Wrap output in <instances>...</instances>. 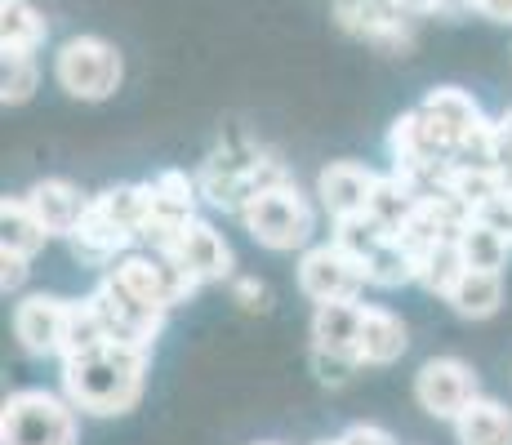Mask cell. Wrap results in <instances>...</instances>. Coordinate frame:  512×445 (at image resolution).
<instances>
[{
    "instance_id": "obj_1",
    "label": "cell",
    "mask_w": 512,
    "mask_h": 445,
    "mask_svg": "<svg viewBox=\"0 0 512 445\" xmlns=\"http://www.w3.org/2000/svg\"><path fill=\"white\" fill-rule=\"evenodd\" d=\"M58 365H63V397L85 419H125L130 410H139L147 392L152 352L125 348V343H103V348L67 356Z\"/></svg>"
},
{
    "instance_id": "obj_2",
    "label": "cell",
    "mask_w": 512,
    "mask_h": 445,
    "mask_svg": "<svg viewBox=\"0 0 512 445\" xmlns=\"http://www.w3.org/2000/svg\"><path fill=\"white\" fill-rule=\"evenodd\" d=\"M143 232V183H116L90 196V210L67 236V250L90 272H112L125 254L139 250Z\"/></svg>"
},
{
    "instance_id": "obj_3",
    "label": "cell",
    "mask_w": 512,
    "mask_h": 445,
    "mask_svg": "<svg viewBox=\"0 0 512 445\" xmlns=\"http://www.w3.org/2000/svg\"><path fill=\"white\" fill-rule=\"evenodd\" d=\"M317 210L321 205L290 178V183H277L254 196V201L236 214V223H241L245 232H250V241L263 245V250L303 254L308 245H317L312 241V236H317Z\"/></svg>"
},
{
    "instance_id": "obj_4",
    "label": "cell",
    "mask_w": 512,
    "mask_h": 445,
    "mask_svg": "<svg viewBox=\"0 0 512 445\" xmlns=\"http://www.w3.org/2000/svg\"><path fill=\"white\" fill-rule=\"evenodd\" d=\"M196 183H201V201L214 205L223 214H241L245 205L259 192L277 183H290V170L281 165V156L263 152V147H241V152H214L210 161L196 170Z\"/></svg>"
},
{
    "instance_id": "obj_5",
    "label": "cell",
    "mask_w": 512,
    "mask_h": 445,
    "mask_svg": "<svg viewBox=\"0 0 512 445\" xmlns=\"http://www.w3.org/2000/svg\"><path fill=\"white\" fill-rule=\"evenodd\" d=\"M0 445H81V410L49 388H18L0 405Z\"/></svg>"
},
{
    "instance_id": "obj_6",
    "label": "cell",
    "mask_w": 512,
    "mask_h": 445,
    "mask_svg": "<svg viewBox=\"0 0 512 445\" xmlns=\"http://www.w3.org/2000/svg\"><path fill=\"white\" fill-rule=\"evenodd\" d=\"M125 81L121 49L103 36H72L54 54V85L76 103H107Z\"/></svg>"
},
{
    "instance_id": "obj_7",
    "label": "cell",
    "mask_w": 512,
    "mask_h": 445,
    "mask_svg": "<svg viewBox=\"0 0 512 445\" xmlns=\"http://www.w3.org/2000/svg\"><path fill=\"white\" fill-rule=\"evenodd\" d=\"M201 219V183L187 170H161L143 183V250L165 254L174 241Z\"/></svg>"
},
{
    "instance_id": "obj_8",
    "label": "cell",
    "mask_w": 512,
    "mask_h": 445,
    "mask_svg": "<svg viewBox=\"0 0 512 445\" xmlns=\"http://www.w3.org/2000/svg\"><path fill=\"white\" fill-rule=\"evenodd\" d=\"M410 397H415V405L428 419L455 423L459 414L481 397V374L472 370L464 356H428L415 370Z\"/></svg>"
},
{
    "instance_id": "obj_9",
    "label": "cell",
    "mask_w": 512,
    "mask_h": 445,
    "mask_svg": "<svg viewBox=\"0 0 512 445\" xmlns=\"http://www.w3.org/2000/svg\"><path fill=\"white\" fill-rule=\"evenodd\" d=\"M90 303L98 308V316H103L107 339L125 343V348H139V352H152L165 321H170V312L143 303L139 294H130L116 276H98V285L90 290Z\"/></svg>"
},
{
    "instance_id": "obj_10",
    "label": "cell",
    "mask_w": 512,
    "mask_h": 445,
    "mask_svg": "<svg viewBox=\"0 0 512 445\" xmlns=\"http://www.w3.org/2000/svg\"><path fill=\"white\" fill-rule=\"evenodd\" d=\"M366 267L352 254H343L334 241H317L299 254V294L321 308V303H357L366 294Z\"/></svg>"
},
{
    "instance_id": "obj_11",
    "label": "cell",
    "mask_w": 512,
    "mask_h": 445,
    "mask_svg": "<svg viewBox=\"0 0 512 445\" xmlns=\"http://www.w3.org/2000/svg\"><path fill=\"white\" fill-rule=\"evenodd\" d=\"M103 276H116L125 290L139 294L143 303H152V308H161V312L183 308V303H192L196 290H201V285H196L192 276L170 259V254H156V250L125 254V259L116 263L112 272H103Z\"/></svg>"
},
{
    "instance_id": "obj_12",
    "label": "cell",
    "mask_w": 512,
    "mask_h": 445,
    "mask_svg": "<svg viewBox=\"0 0 512 445\" xmlns=\"http://www.w3.org/2000/svg\"><path fill=\"white\" fill-rule=\"evenodd\" d=\"M67 312H72V299L49 290H32L14 303V339L18 348L36 361L63 352V334H67Z\"/></svg>"
},
{
    "instance_id": "obj_13",
    "label": "cell",
    "mask_w": 512,
    "mask_h": 445,
    "mask_svg": "<svg viewBox=\"0 0 512 445\" xmlns=\"http://www.w3.org/2000/svg\"><path fill=\"white\" fill-rule=\"evenodd\" d=\"M165 254H170V259L179 263L196 285H228L232 276H236L232 241H228V236H223L210 219H196Z\"/></svg>"
},
{
    "instance_id": "obj_14",
    "label": "cell",
    "mask_w": 512,
    "mask_h": 445,
    "mask_svg": "<svg viewBox=\"0 0 512 445\" xmlns=\"http://www.w3.org/2000/svg\"><path fill=\"white\" fill-rule=\"evenodd\" d=\"M374 183H379V170H370V165L330 161L317 174V192L312 196H317L321 214H330V223H339V219H352V214H366Z\"/></svg>"
},
{
    "instance_id": "obj_15",
    "label": "cell",
    "mask_w": 512,
    "mask_h": 445,
    "mask_svg": "<svg viewBox=\"0 0 512 445\" xmlns=\"http://www.w3.org/2000/svg\"><path fill=\"white\" fill-rule=\"evenodd\" d=\"M23 196H27V205L36 210V219L45 223V232L63 236V241L76 232V223H81L85 210H90V196H85L72 178H36Z\"/></svg>"
},
{
    "instance_id": "obj_16",
    "label": "cell",
    "mask_w": 512,
    "mask_h": 445,
    "mask_svg": "<svg viewBox=\"0 0 512 445\" xmlns=\"http://www.w3.org/2000/svg\"><path fill=\"white\" fill-rule=\"evenodd\" d=\"M406 352H410V325L401 321L397 312L366 303V316H361V343H357L361 370H383V365H397Z\"/></svg>"
},
{
    "instance_id": "obj_17",
    "label": "cell",
    "mask_w": 512,
    "mask_h": 445,
    "mask_svg": "<svg viewBox=\"0 0 512 445\" xmlns=\"http://www.w3.org/2000/svg\"><path fill=\"white\" fill-rule=\"evenodd\" d=\"M361 316H366V303L361 299L357 303H321V308H312V348L357 361Z\"/></svg>"
},
{
    "instance_id": "obj_18",
    "label": "cell",
    "mask_w": 512,
    "mask_h": 445,
    "mask_svg": "<svg viewBox=\"0 0 512 445\" xmlns=\"http://www.w3.org/2000/svg\"><path fill=\"white\" fill-rule=\"evenodd\" d=\"M512 187V174L499 170V165H450L446 174H441L437 192H446L450 201H459L464 210H481L486 201H495V196H504Z\"/></svg>"
},
{
    "instance_id": "obj_19",
    "label": "cell",
    "mask_w": 512,
    "mask_h": 445,
    "mask_svg": "<svg viewBox=\"0 0 512 445\" xmlns=\"http://www.w3.org/2000/svg\"><path fill=\"white\" fill-rule=\"evenodd\" d=\"M441 303L459 321H490V316L504 308V272H477V267H468Z\"/></svg>"
},
{
    "instance_id": "obj_20",
    "label": "cell",
    "mask_w": 512,
    "mask_h": 445,
    "mask_svg": "<svg viewBox=\"0 0 512 445\" xmlns=\"http://www.w3.org/2000/svg\"><path fill=\"white\" fill-rule=\"evenodd\" d=\"M419 201H423V187L415 183V178H406V174L388 170V174H379V183H374L366 214L383 227V232L397 236L401 227H406L410 214H415V205H419Z\"/></svg>"
},
{
    "instance_id": "obj_21",
    "label": "cell",
    "mask_w": 512,
    "mask_h": 445,
    "mask_svg": "<svg viewBox=\"0 0 512 445\" xmlns=\"http://www.w3.org/2000/svg\"><path fill=\"white\" fill-rule=\"evenodd\" d=\"M450 428H455L459 445H512V410H508V401L481 392Z\"/></svg>"
},
{
    "instance_id": "obj_22",
    "label": "cell",
    "mask_w": 512,
    "mask_h": 445,
    "mask_svg": "<svg viewBox=\"0 0 512 445\" xmlns=\"http://www.w3.org/2000/svg\"><path fill=\"white\" fill-rule=\"evenodd\" d=\"M54 236L45 232V223L36 219V210L27 205V196H5L0 201V250L9 254H23V259H36Z\"/></svg>"
},
{
    "instance_id": "obj_23",
    "label": "cell",
    "mask_w": 512,
    "mask_h": 445,
    "mask_svg": "<svg viewBox=\"0 0 512 445\" xmlns=\"http://www.w3.org/2000/svg\"><path fill=\"white\" fill-rule=\"evenodd\" d=\"M49 36V18L32 0H0V58L36 54Z\"/></svg>"
},
{
    "instance_id": "obj_24",
    "label": "cell",
    "mask_w": 512,
    "mask_h": 445,
    "mask_svg": "<svg viewBox=\"0 0 512 445\" xmlns=\"http://www.w3.org/2000/svg\"><path fill=\"white\" fill-rule=\"evenodd\" d=\"M423 107H428V112L437 116L441 125H446V134L455 138V152H459V143H464V134L481 121V116H486L477 98H472L468 89H459V85H437V89H428V94H423Z\"/></svg>"
},
{
    "instance_id": "obj_25",
    "label": "cell",
    "mask_w": 512,
    "mask_h": 445,
    "mask_svg": "<svg viewBox=\"0 0 512 445\" xmlns=\"http://www.w3.org/2000/svg\"><path fill=\"white\" fill-rule=\"evenodd\" d=\"M464 272H468V263H464V254H459V236L415 254V285H423V290L437 294V299H446Z\"/></svg>"
},
{
    "instance_id": "obj_26",
    "label": "cell",
    "mask_w": 512,
    "mask_h": 445,
    "mask_svg": "<svg viewBox=\"0 0 512 445\" xmlns=\"http://www.w3.org/2000/svg\"><path fill=\"white\" fill-rule=\"evenodd\" d=\"M459 254H464V263L477 267V272H508L512 241H508V236H499L495 227L468 219L464 232H459Z\"/></svg>"
},
{
    "instance_id": "obj_27",
    "label": "cell",
    "mask_w": 512,
    "mask_h": 445,
    "mask_svg": "<svg viewBox=\"0 0 512 445\" xmlns=\"http://www.w3.org/2000/svg\"><path fill=\"white\" fill-rule=\"evenodd\" d=\"M361 267H366L370 290H401V285H415V259H410V250L397 241V236H392L388 245H379Z\"/></svg>"
},
{
    "instance_id": "obj_28",
    "label": "cell",
    "mask_w": 512,
    "mask_h": 445,
    "mask_svg": "<svg viewBox=\"0 0 512 445\" xmlns=\"http://www.w3.org/2000/svg\"><path fill=\"white\" fill-rule=\"evenodd\" d=\"M107 339V325L98 308L90 303V294L85 299H72V312H67V334H63V352H58V361H67V356H81V352H94L103 348Z\"/></svg>"
},
{
    "instance_id": "obj_29",
    "label": "cell",
    "mask_w": 512,
    "mask_h": 445,
    "mask_svg": "<svg viewBox=\"0 0 512 445\" xmlns=\"http://www.w3.org/2000/svg\"><path fill=\"white\" fill-rule=\"evenodd\" d=\"M330 241L339 245L343 254H352L357 263H366L379 245H388L392 241V232H383L379 223L370 219V214H352V219H339L330 227Z\"/></svg>"
},
{
    "instance_id": "obj_30",
    "label": "cell",
    "mask_w": 512,
    "mask_h": 445,
    "mask_svg": "<svg viewBox=\"0 0 512 445\" xmlns=\"http://www.w3.org/2000/svg\"><path fill=\"white\" fill-rule=\"evenodd\" d=\"M36 89H41V63H36V54L0 58V103H5V107H23Z\"/></svg>"
},
{
    "instance_id": "obj_31",
    "label": "cell",
    "mask_w": 512,
    "mask_h": 445,
    "mask_svg": "<svg viewBox=\"0 0 512 445\" xmlns=\"http://www.w3.org/2000/svg\"><path fill=\"white\" fill-rule=\"evenodd\" d=\"M228 294H232V303L241 312H272V285L268 281H259V276H245V272H236L232 281H228Z\"/></svg>"
},
{
    "instance_id": "obj_32",
    "label": "cell",
    "mask_w": 512,
    "mask_h": 445,
    "mask_svg": "<svg viewBox=\"0 0 512 445\" xmlns=\"http://www.w3.org/2000/svg\"><path fill=\"white\" fill-rule=\"evenodd\" d=\"M397 14H410V18H428V14H437V18H455V14H472L468 9V0H388Z\"/></svg>"
},
{
    "instance_id": "obj_33",
    "label": "cell",
    "mask_w": 512,
    "mask_h": 445,
    "mask_svg": "<svg viewBox=\"0 0 512 445\" xmlns=\"http://www.w3.org/2000/svg\"><path fill=\"white\" fill-rule=\"evenodd\" d=\"M312 370H317L321 383H330V388H343V383H352V374H357L361 365L348 361V356H330V352L312 348Z\"/></svg>"
},
{
    "instance_id": "obj_34",
    "label": "cell",
    "mask_w": 512,
    "mask_h": 445,
    "mask_svg": "<svg viewBox=\"0 0 512 445\" xmlns=\"http://www.w3.org/2000/svg\"><path fill=\"white\" fill-rule=\"evenodd\" d=\"M472 219L486 223V227H495L499 236H508V241H512V187H508L504 196H495V201H486L481 210H472Z\"/></svg>"
},
{
    "instance_id": "obj_35",
    "label": "cell",
    "mask_w": 512,
    "mask_h": 445,
    "mask_svg": "<svg viewBox=\"0 0 512 445\" xmlns=\"http://www.w3.org/2000/svg\"><path fill=\"white\" fill-rule=\"evenodd\" d=\"M27 276H32V259L0 250V290H5V294H18V290L27 285Z\"/></svg>"
},
{
    "instance_id": "obj_36",
    "label": "cell",
    "mask_w": 512,
    "mask_h": 445,
    "mask_svg": "<svg viewBox=\"0 0 512 445\" xmlns=\"http://www.w3.org/2000/svg\"><path fill=\"white\" fill-rule=\"evenodd\" d=\"M343 445H397V437H392L383 423H348V428L339 432Z\"/></svg>"
},
{
    "instance_id": "obj_37",
    "label": "cell",
    "mask_w": 512,
    "mask_h": 445,
    "mask_svg": "<svg viewBox=\"0 0 512 445\" xmlns=\"http://www.w3.org/2000/svg\"><path fill=\"white\" fill-rule=\"evenodd\" d=\"M468 9L499 27H512V0H468Z\"/></svg>"
},
{
    "instance_id": "obj_38",
    "label": "cell",
    "mask_w": 512,
    "mask_h": 445,
    "mask_svg": "<svg viewBox=\"0 0 512 445\" xmlns=\"http://www.w3.org/2000/svg\"><path fill=\"white\" fill-rule=\"evenodd\" d=\"M495 125H499V161H504V170L512 174V107L504 116H495Z\"/></svg>"
},
{
    "instance_id": "obj_39",
    "label": "cell",
    "mask_w": 512,
    "mask_h": 445,
    "mask_svg": "<svg viewBox=\"0 0 512 445\" xmlns=\"http://www.w3.org/2000/svg\"><path fill=\"white\" fill-rule=\"evenodd\" d=\"M312 445H343V441H339V437H334V441H312Z\"/></svg>"
},
{
    "instance_id": "obj_40",
    "label": "cell",
    "mask_w": 512,
    "mask_h": 445,
    "mask_svg": "<svg viewBox=\"0 0 512 445\" xmlns=\"http://www.w3.org/2000/svg\"><path fill=\"white\" fill-rule=\"evenodd\" d=\"M250 445H281V441H250Z\"/></svg>"
}]
</instances>
